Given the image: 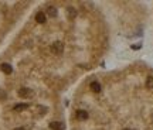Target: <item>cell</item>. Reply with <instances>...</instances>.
<instances>
[{"instance_id": "1", "label": "cell", "mask_w": 153, "mask_h": 130, "mask_svg": "<svg viewBox=\"0 0 153 130\" xmlns=\"http://www.w3.org/2000/svg\"><path fill=\"white\" fill-rule=\"evenodd\" d=\"M111 43L112 27L101 3L41 1L0 49V78L63 98L98 71Z\"/></svg>"}, {"instance_id": "2", "label": "cell", "mask_w": 153, "mask_h": 130, "mask_svg": "<svg viewBox=\"0 0 153 130\" xmlns=\"http://www.w3.org/2000/svg\"><path fill=\"white\" fill-rule=\"evenodd\" d=\"M68 130H153V67L143 61L96 71L74 89Z\"/></svg>"}, {"instance_id": "3", "label": "cell", "mask_w": 153, "mask_h": 130, "mask_svg": "<svg viewBox=\"0 0 153 130\" xmlns=\"http://www.w3.org/2000/svg\"><path fill=\"white\" fill-rule=\"evenodd\" d=\"M0 130H68L64 100L0 78Z\"/></svg>"}, {"instance_id": "4", "label": "cell", "mask_w": 153, "mask_h": 130, "mask_svg": "<svg viewBox=\"0 0 153 130\" xmlns=\"http://www.w3.org/2000/svg\"><path fill=\"white\" fill-rule=\"evenodd\" d=\"M36 1H0V49L10 41Z\"/></svg>"}, {"instance_id": "5", "label": "cell", "mask_w": 153, "mask_h": 130, "mask_svg": "<svg viewBox=\"0 0 153 130\" xmlns=\"http://www.w3.org/2000/svg\"><path fill=\"white\" fill-rule=\"evenodd\" d=\"M106 7L112 9L114 13L111 24L115 23L119 30H122V34L133 36V33L140 27V24L145 20V10L142 9V4L139 3H104Z\"/></svg>"}]
</instances>
